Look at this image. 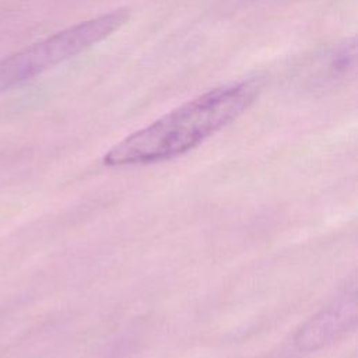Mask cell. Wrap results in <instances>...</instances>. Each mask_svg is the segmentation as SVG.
Instances as JSON below:
<instances>
[{
  "instance_id": "cell-1",
  "label": "cell",
  "mask_w": 358,
  "mask_h": 358,
  "mask_svg": "<svg viewBox=\"0 0 358 358\" xmlns=\"http://www.w3.org/2000/svg\"><path fill=\"white\" fill-rule=\"evenodd\" d=\"M262 87V80L250 78L203 92L116 143L102 162L145 165L182 155L246 112Z\"/></svg>"
},
{
  "instance_id": "cell-2",
  "label": "cell",
  "mask_w": 358,
  "mask_h": 358,
  "mask_svg": "<svg viewBox=\"0 0 358 358\" xmlns=\"http://www.w3.org/2000/svg\"><path fill=\"white\" fill-rule=\"evenodd\" d=\"M130 17L117 8L77 22L0 60V95L36 78L113 35Z\"/></svg>"
},
{
  "instance_id": "cell-3",
  "label": "cell",
  "mask_w": 358,
  "mask_h": 358,
  "mask_svg": "<svg viewBox=\"0 0 358 358\" xmlns=\"http://www.w3.org/2000/svg\"><path fill=\"white\" fill-rule=\"evenodd\" d=\"M357 323L355 285L345 288L333 302L312 316L295 334L301 351H315L347 334Z\"/></svg>"
}]
</instances>
